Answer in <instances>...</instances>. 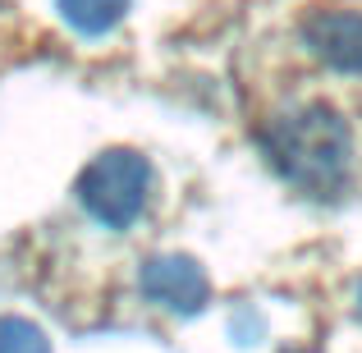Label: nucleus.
<instances>
[{
    "label": "nucleus",
    "instance_id": "nucleus-1",
    "mask_svg": "<svg viewBox=\"0 0 362 353\" xmlns=\"http://www.w3.org/2000/svg\"><path fill=\"white\" fill-rule=\"evenodd\" d=\"M266 151L280 166V175L289 184L308 188V193L326 197L344 184L349 175V156H354V142H349V124L335 115L330 106H298L289 115H280L266 129Z\"/></svg>",
    "mask_w": 362,
    "mask_h": 353
},
{
    "label": "nucleus",
    "instance_id": "nucleus-2",
    "mask_svg": "<svg viewBox=\"0 0 362 353\" xmlns=\"http://www.w3.org/2000/svg\"><path fill=\"white\" fill-rule=\"evenodd\" d=\"M147 193H151V166H147V156H138L129 147L101 151L78 175L83 212L97 225H106V230H129L142 216V207H147Z\"/></svg>",
    "mask_w": 362,
    "mask_h": 353
},
{
    "label": "nucleus",
    "instance_id": "nucleus-3",
    "mask_svg": "<svg viewBox=\"0 0 362 353\" xmlns=\"http://www.w3.org/2000/svg\"><path fill=\"white\" fill-rule=\"evenodd\" d=\"M138 289L147 294L151 303L179 312V317H193V312L206 308L211 299V284H206V271L184 253H165V257H151L147 266L138 271Z\"/></svg>",
    "mask_w": 362,
    "mask_h": 353
},
{
    "label": "nucleus",
    "instance_id": "nucleus-4",
    "mask_svg": "<svg viewBox=\"0 0 362 353\" xmlns=\"http://www.w3.org/2000/svg\"><path fill=\"white\" fill-rule=\"evenodd\" d=\"M303 46L339 74H362V14L358 9H317L303 18Z\"/></svg>",
    "mask_w": 362,
    "mask_h": 353
},
{
    "label": "nucleus",
    "instance_id": "nucleus-5",
    "mask_svg": "<svg viewBox=\"0 0 362 353\" xmlns=\"http://www.w3.org/2000/svg\"><path fill=\"white\" fill-rule=\"evenodd\" d=\"M60 14L69 18L74 33H83V37H106L110 28L129 14V0H60Z\"/></svg>",
    "mask_w": 362,
    "mask_h": 353
},
{
    "label": "nucleus",
    "instance_id": "nucleus-6",
    "mask_svg": "<svg viewBox=\"0 0 362 353\" xmlns=\"http://www.w3.org/2000/svg\"><path fill=\"white\" fill-rule=\"evenodd\" d=\"M0 353H51V340L28 317H0Z\"/></svg>",
    "mask_w": 362,
    "mask_h": 353
},
{
    "label": "nucleus",
    "instance_id": "nucleus-7",
    "mask_svg": "<svg viewBox=\"0 0 362 353\" xmlns=\"http://www.w3.org/2000/svg\"><path fill=\"white\" fill-rule=\"evenodd\" d=\"M358 299H362V289H358Z\"/></svg>",
    "mask_w": 362,
    "mask_h": 353
}]
</instances>
